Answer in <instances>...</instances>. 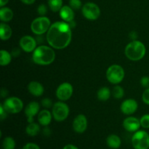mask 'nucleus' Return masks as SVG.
Segmentation results:
<instances>
[{"mask_svg": "<svg viewBox=\"0 0 149 149\" xmlns=\"http://www.w3.org/2000/svg\"><path fill=\"white\" fill-rule=\"evenodd\" d=\"M72 38L71 27L65 21H57L51 25L47 32V41L52 47L62 49L67 47Z\"/></svg>", "mask_w": 149, "mask_h": 149, "instance_id": "1", "label": "nucleus"}, {"mask_svg": "<svg viewBox=\"0 0 149 149\" xmlns=\"http://www.w3.org/2000/svg\"><path fill=\"white\" fill-rule=\"evenodd\" d=\"M32 58L35 63L41 65H47L53 63L55 53L53 49L48 46L41 45L33 52Z\"/></svg>", "mask_w": 149, "mask_h": 149, "instance_id": "2", "label": "nucleus"}, {"mask_svg": "<svg viewBox=\"0 0 149 149\" xmlns=\"http://www.w3.org/2000/svg\"><path fill=\"white\" fill-rule=\"evenodd\" d=\"M146 52V48L143 42L138 40H133L125 47V55L128 59L138 61L144 58Z\"/></svg>", "mask_w": 149, "mask_h": 149, "instance_id": "3", "label": "nucleus"}, {"mask_svg": "<svg viewBox=\"0 0 149 149\" xmlns=\"http://www.w3.org/2000/svg\"><path fill=\"white\" fill-rule=\"evenodd\" d=\"M51 26L49 19L46 16H39L32 21L31 29L35 34L42 35L48 31Z\"/></svg>", "mask_w": 149, "mask_h": 149, "instance_id": "4", "label": "nucleus"}, {"mask_svg": "<svg viewBox=\"0 0 149 149\" xmlns=\"http://www.w3.org/2000/svg\"><path fill=\"white\" fill-rule=\"evenodd\" d=\"M131 142L134 149H148L149 134L144 130H138L132 135Z\"/></svg>", "mask_w": 149, "mask_h": 149, "instance_id": "5", "label": "nucleus"}, {"mask_svg": "<svg viewBox=\"0 0 149 149\" xmlns=\"http://www.w3.org/2000/svg\"><path fill=\"white\" fill-rule=\"evenodd\" d=\"M125 77V71L119 65H112L107 69L106 78L111 84H117L122 82Z\"/></svg>", "mask_w": 149, "mask_h": 149, "instance_id": "6", "label": "nucleus"}, {"mask_svg": "<svg viewBox=\"0 0 149 149\" xmlns=\"http://www.w3.org/2000/svg\"><path fill=\"white\" fill-rule=\"evenodd\" d=\"M69 114V108L63 102H57L52 106V116L57 122L65 120Z\"/></svg>", "mask_w": 149, "mask_h": 149, "instance_id": "7", "label": "nucleus"}, {"mask_svg": "<svg viewBox=\"0 0 149 149\" xmlns=\"http://www.w3.org/2000/svg\"><path fill=\"white\" fill-rule=\"evenodd\" d=\"M81 13L85 18L90 20H97L100 15V9L94 2H87L81 7Z\"/></svg>", "mask_w": 149, "mask_h": 149, "instance_id": "8", "label": "nucleus"}, {"mask_svg": "<svg viewBox=\"0 0 149 149\" xmlns=\"http://www.w3.org/2000/svg\"><path fill=\"white\" fill-rule=\"evenodd\" d=\"M2 105L6 111L10 113H19L23 108V101L17 97H8L4 100Z\"/></svg>", "mask_w": 149, "mask_h": 149, "instance_id": "9", "label": "nucleus"}, {"mask_svg": "<svg viewBox=\"0 0 149 149\" xmlns=\"http://www.w3.org/2000/svg\"><path fill=\"white\" fill-rule=\"evenodd\" d=\"M73 94V87L70 83L64 82L58 86L56 90V96L62 101L71 98Z\"/></svg>", "mask_w": 149, "mask_h": 149, "instance_id": "10", "label": "nucleus"}, {"mask_svg": "<svg viewBox=\"0 0 149 149\" xmlns=\"http://www.w3.org/2000/svg\"><path fill=\"white\" fill-rule=\"evenodd\" d=\"M87 128V119L84 115L79 114L73 122V129L77 133H83Z\"/></svg>", "mask_w": 149, "mask_h": 149, "instance_id": "11", "label": "nucleus"}, {"mask_svg": "<svg viewBox=\"0 0 149 149\" xmlns=\"http://www.w3.org/2000/svg\"><path fill=\"white\" fill-rule=\"evenodd\" d=\"M20 46L26 52H33L36 48V42L33 37L31 36H24L20 39Z\"/></svg>", "mask_w": 149, "mask_h": 149, "instance_id": "12", "label": "nucleus"}, {"mask_svg": "<svg viewBox=\"0 0 149 149\" xmlns=\"http://www.w3.org/2000/svg\"><path fill=\"white\" fill-rule=\"evenodd\" d=\"M123 127L127 132H135L139 130L141 127V122L138 119L134 116H128L124 120Z\"/></svg>", "mask_w": 149, "mask_h": 149, "instance_id": "13", "label": "nucleus"}, {"mask_svg": "<svg viewBox=\"0 0 149 149\" xmlns=\"http://www.w3.org/2000/svg\"><path fill=\"white\" fill-rule=\"evenodd\" d=\"M138 108V104L134 99H127L121 104V111L126 115H131L135 113Z\"/></svg>", "mask_w": 149, "mask_h": 149, "instance_id": "14", "label": "nucleus"}, {"mask_svg": "<svg viewBox=\"0 0 149 149\" xmlns=\"http://www.w3.org/2000/svg\"><path fill=\"white\" fill-rule=\"evenodd\" d=\"M39 109H40V106L37 102L33 101L27 105L25 109V114H26L29 123L33 122L34 116L39 114Z\"/></svg>", "mask_w": 149, "mask_h": 149, "instance_id": "15", "label": "nucleus"}, {"mask_svg": "<svg viewBox=\"0 0 149 149\" xmlns=\"http://www.w3.org/2000/svg\"><path fill=\"white\" fill-rule=\"evenodd\" d=\"M59 15L62 20L66 23H71L74 19V11L69 5L63 6L59 11Z\"/></svg>", "mask_w": 149, "mask_h": 149, "instance_id": "16", "label": "nucleus"}, {"mask_svg": "<svg viewBox=\"0 0 149 149\" xmlns=\"http://www.w3.org/2000/svg\"><path fill=\"white\" fill-rule=\"evenodd\" d=\"M28 90H29V93L33 95V96L39 97L43 95L45 89L41 83L36 81H32L28 85Z\"/></svg>", "mask_w": 149, "mask_h": 149, "instance_id": "17", "label": "nucleus"}, {"mask_svg": "<svg viewBox=\"0 0 149 149\" xmlns=\"http://www.w3.org/2000/svg\"><path fill=\"white\" fill-rule=\"evenodd\" d=\"M38 121L42 126L47 127L52 121V113L47 109L41 111L38 114Z\"/></svg>", "mask_w": 149, "mask_h": 149, "instance_id": "18", "label": "nucleus"}, {"mask_svg": "<svg viewBox=\"0 0 149 149\" xmlns=\"http://www.w3.org/2000/svg\"><path fill=\"white\" fill-rule=\"evenodd\" d=\"M106 144L110 148L118 149L122 145V140L118 135L111 134L106 138Z\"/></svg>", "mask_w": 149, "mask_h": 149, "instance_id": "19", "label": "nucleus"}, {"mask_svg": "<svg viewBox=\"0 0 149 149\" xmlns=\"http://www.w3.org/2000/svg\"><path fill=\"white\" fill-rule=\"evenodd\" d=\"M12 33H13V31L10 26L4 23H1L0 24V37L1 40H8L11 37Z\"/></svg>", "mask_w": 149, "mask_h": 149, "instance_id": "20", "label": "nucleus"}, {"mask_svg": "<svg viewBox=\"0 0 149 149\" xmlns=\"http://www.w3.org/2000/svg\"><path fill=\"white\" fill-rule=\"evenodd\" d=\"M13 17V12L10 8L2 7L0 9V20L2 22L10 21Z\"/></svg>", "mask_w": 149, "mask_h": 149, "instance_id": "21", "label": "nucleus"}, {"mask_svg": "<svg viewBox=\"0 0 149 149\" xmlns=\"http://www.w3.org/2000/svg\"><path fill=\"white\" fill-rule=\"evenodd\" d=\"M40 132V126L35 122H31L27 125L26 128V132L29 136H36Z\"/></svg>", "mask_w": 149, "mask_h": 149, "instance_id": "22", "label": "nucleus"}, {"mask_svg": "<svg viewBox=\"0 0 149 149\" xmlns=\"http://www.w3.org/2000/svg\"><path fill=\"white\" fill-rule=\"evenodd\" d=\"M111 91L106 87H101L97 93V97L101 101H106L110 98Z\"/></svg>", "mask_w": 149, "mask_h": 149, "instance_id": "23", "label": "nucleus"}, {"mask_svg": "<svg viewBox=\"0 0 149 149\" xmlns=\"http://www.w3.org/2000/svg\"><path fill=\"white\" fill-rule=\"evenodd\" d=\"M12 61V55L7 50L1 49L0 52V64L2 66L7 65L10 63Z\"/></svg>", "mask_w": 149, "mask_h": 149, "instance_id": "24", "label": "nucleus"}, {"mask_svg": "<svg viewBox=\"0 0 149 149\" xmlns=\"http://www.w3.org/2000/svg\"><path fill=\"white\" fill-rule=\"evenodd\" d=\"M48 6L52 12H59L63 7V0H48Z\"/></svg>", "mask_w": 149, "mask_h": 149, "instance_id": "25", "label": "nucleus"}, {"mask_svg": "<svg viewBox=\"0 0 149 149\" xmlns=\"http://www.w3.org/2000/svg\"><path fill=\"white\" fill-rule=\"evenodd\" d=\"M15 141L12 137H6L2 141L3 149H15Z\"/></svg>", "mask_w": 149, "mask_h": 149, "instance_id": "26", "label": "nucleus"}, {"mask_svg": "<svg viewBox=\"0 0 149 149\" xmlns=\"http://www.w3.org/2000/svg\"><path fill=\"white\" fill-rule=\"evenodd\" d=\"M124 94H125L124 89L121 86H115L112 90V95L114 98L121 99L122 97H123Z\"/></svg>", "mask_w": 149, "mask_h": 149, "instance_id": "27", "label": "nucleus"}, {"mask_svg": "<svg viewBox=\"0 0 149 149\" xmlns=\"http://www.w3.org/2000/svg\"><path fill=\"white\" fill-rule=\"evenodd\" d=\"M68 4L74 10H78L82 7V2L81 0H69Z\"/></svg>", "mask_w": 149, "mask_h": 149, "instance_id": "28", "label": "nucleus"}, {"mask_svg": "<svg viewBox=\"0 0 149 149\" xmlns=\"http://www.w3.org/2000/svg\"><path fill=\"white\" fill-rule=\"evenodd\" d=\"M141 125L145 129H149V114H145L140 119Z\"/></svg>", "mask_w": 149, "mask_h": 149, "instance_id": "29", "label": "nucleus"}, {"mask_svg": "<svg viewBox=\"0 0 149 149\" xmlns=\"http://www.w3.org/2000/svg\"><path fill=\"white\" fill-rule=\"evenodd\" d=\"M37 13L40 16H45L47 13V7L45 4H41L37 7Z\"/></svg>", "mask_w": 149, "mask_h": 149, "instance_id": "30", "label": "nucleus"}, {"mask_svg": "<svg viewBox=\"0 0 149 149\" xmlns=\"http://www.w3.org/2000/svg\"><path fill=\"white\" fill-rule=\"evenodd\" d=\"M142 99L144 103H146V105H149V87L146 89L145 91L143 92L142 95Z\"/></svg>", "mask_w": 149, "mask_h": 149, "instance_id": "31", "label": "nucleus"}, {"mask_svg": "<svg viewBox=\"0 0 149 149\" xmlns=\"http://www.w3.org/2000/svg\"><path fill=\"white\" fill-rule=\"evenodd\" d=\"M22 149H41V148L37 144L34 143H26V145L23 147V148Z\"/></svg>", "mask_w": 149, "mask_h": 149, "instance_id": "32", "label": "nucleus"}, {"mask_svg": "<svg viewBox=\"0 0 149 149\" xmlns=\"http://www.w3.org/2000/svg\"><path fill=\"white\" fill-rule=\"evenodd\" d=\"M42 106H44L45 108H47V109H49V108L52 107V100L49 98H45L42 100Z\"/></svg>", "mask_w": 149, "mask_h": 149, "instance_id": "33", "label": "nucleus"}, {"mask_svg": "<svg viewBox=\"0 0 149 149\" xmlns=\"http://www.w3.org/2000/svg\"><path fill=\"white\" fill-rule=\"evenodd\" d=\"M141 85L146 88L149 87V77H143L141 79Z\"/></svg>", "mask_w": 149, "mask_h": 149, "instance_id": "34", "label": "nucleus"}, {"mask_svg": "<svg viewBox=\"0 0 149 149\" xmlns=\"http://www.w3.org/2000/svg\"><path fill=\"white\" fill-rule=\"evenodd\" d=\"M7 112L4 109L3 105H0V119H1V120H3V119L7 117Z\"/></svg>", "mask_w": 149, "mask_h": 149, "instance_id": "35", "label": "nucleus"}, {"mask_svg": "<svg viewBox=\"0 0 149 149\" xmlns=\"http://www.w3.org/2000/svg\"><path fill=\"white\" fill-rule=\"evenodd\" d=\"M63 149H79L77 146L73 145V144H67L63 148Z\"/></svg>", "mask_w": 149, "mask_h": 149, "instance_id": "36", "label": "nucleus"}, {"mask_svg": "<svg viewBox=\"0 0 149 149\" xmlns=\"http://www.w3.org/2000/svg\"><path fill=\"white\" fill-rule=\"evenodd\" d=\"M20 1L27 5H31V4H33L36 1V0H20Z\"/></svg>", "mask_w": 149, "mask_h": 149, "instance_id": "37", "label": "nucleus"}, {"mask_svg": "<svg viewBox=\"0 0 149 149\" xmlns=\"http://www.w3.org/2000/svg\"><path fill=\"white\" fill-rule=\"evenodd\" d=\"M9 0H0V7H4L8 3Z\"/></svg>", "mask_w": 149, "mask_h": 149, "instance_id": "38", "label": "nucleus"}, {"mask_svg": "<svg viewBox=\"0 0 149 149\" xmlns=\"http://www.w3.org/2000/svg\"><path fill=\"white\" fill-rule=\"evenodd\" d=\"M43 132H44V134H45V135H49V134H50V130H49V129L48 127H45V129H44V130H43Z\"/></svg>", "mask_w": 149, "mask_h": 149, "instance_id": "39", "label": "nucleus"}]
</instances>
